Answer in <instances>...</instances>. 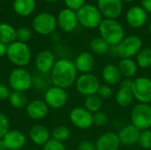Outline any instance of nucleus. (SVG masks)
<instances>
[{"instance_id":"obj_1","label":"nucleus","mask_w":151,"mask_h":150,"mask_svg":"<svg viewBox=\"0 0 151 150\" xmlns=\"http://www.w3.org/2000/svg\"><path fill=\"white\" fill-rule=\"evenodd\" d=\"M50 74L52 85L64 89H67L75 84L78 78V71L74 62L68 58L57 60Z\"/></svg>"},{"instance_id":"obj_2","label":"nucleus","mask_w":151,"mask_h":150,"mask_svg":"<svg viewBox=\"0 0 151 150\" xmlns=\"http://www.w3.org/2000/svg\"><path fill=\"white\" fill-rule=\"evenodd\" d=\"M100 37L110 46H117L125 38V29L116 19H104L98 27Z\"/></svg>"},{"instance_id":"obj_3","label":"nucleus","mask_w":151,"mask_h":150,"mask_svg":"<svg viewBox=\"0 0 151 150\" xmlns=\"http://www.w3.org/2000/svg\"><path fill=\"white\" fill-rule=\"evenodd\" d=\"M6 56L12 64L17 67L24 68L30 63L32 53L27 43L15 41L7 45Z\"/></svg>"},{"instance_id":"obj_4","label":"nucleus","mask_w":151,"mask_h":150,"mask_svg":"<svg viewBox=\"0 0 151 150\" xmlns=\"http://www.w3.org/2000/svg\"><path fill=\"white\" fill-rule=\"evenodd\" d=\"M76 14L79 23L82 27L89 29L98 28L103 20V15L97 6L91 4H84L76 11Z\"/></svg>"},{"instance_id":"obj_5","label":"nucleus","mask_w":151,"mask_h":150,"mask_svg":"<svg viewBox=\"0 0 151 150\" xmlns=\"http://www.w3.org/2000/svg\"><path fill=\"white\" fill-rule=\"evenodd\" d=\"M130 118L131 124L141 132L151 129L150 103H138L132 109Z\"/></svg>"},{"instance_id":"obj_6","label":"nucleus","mask_w":151,"mask_h":150,"mask_svg":"<svg viewBox=\"0 0 151 150\" xmlns=\"http://www.w3.org/2000/svg\"><path fill=\"white\" fill-rule=\"evenodd\" d=\"M9 86L12 91L26 92L33 85V78L28 71L22 67H16L10 72L8 79Z\"/></svg>"},{"instance_id":"obj_7","label":"nucleus","mask_w":151,"mask_h":150,"mask_svg":"<svg viewBox=\"0 0 151 150\" xmlns=\"http://www.w3.org/2000/svg\"><path fill=\"white\" fill-rule=\"evenodd\" d=\"M143 48L142 40L134 34L125 36V38L116 46L117 55L120 58H132Z\"/></svg>"},{"instance_id":"obj_8","label":"nucleus","mask_w":151,"mask_h":150,"mask_svg":"<svg viewBox=\"0 0 151 150\" xmlns=\"http://www.w3.org/2000/svg\"><path fill=\"white\" fill-rule=\"evenodd\" d=\"M75 88L78 93L85 97L96 95L101 86L100 80L96 75L92 72L81 73L75 81Z\"/></svg>"},{"instance_id":"obj_9","label":"nucleus","mask_w":151,"mask_h":150,"mask_svg":"<svg viewBox=\"0 0 151 150\" xmlns=\"http://www.w3.org/2000/svg\"><path fill=\"white\" fill-rule=\"evenodd\" d=\"M134 97L140 103H151V79L140 76L133 79L131 87Z\"/></svg>"},{"instance_id":"obj_10","label":"nucleus","mask_w":151,"mask_h":150,"mask_svg":"<svg viewBox=\"0 0 151 150\" xmlns=\"http://www.w3.org/2000/svg\"><path fill=\"white\" fill-rule=\"evenodd\" d=\"M57 26V19L49 12L39 13L33 19V27L35 31L42 35L50 34L56 30Z\"/></svg>"},{"instance_id":"obj_11","label":"nucleus","mask_w":151,"mask_h":150,"mask_svg":"<svg viewBox=\"0 0 151 150\" xmlns=\"http://www.w3.org/2000/svg\"><path fill=\"white\" fill-rule=\"evenodd\" d=\"M70 122L73 126L81 130L89 129L93 124V114L84 107H74L69 113Z\"/></svg>"},{"instance_id":"obj_12","label":"nucleus","mask_w":151,"mask_h":150,"mask_svg":"<svg viewBox=\"0 0 151 150\" xmlns=\"http://www.w3.org/2000/svg\"><path fill=\"white\" fill-rule=\"evenodd\" d=\"M68 100V95L65 89L52 86L50 87L44 94V102L49 108L58 110L63 108Z\"/></svg>"},{"instance_id":"obj_13","label":"nucleus","mask_w":151,"mask_h":150,"mask_svg":"<svg viewBox=\"0 0 151 150\" xmlns=\"http://www.w3.org/2000/svg\"><path fill=\"white\" fill-rule=\"evenodd\" d=\"M121 0H97V8L105 19H116L123 11Z\"/></svg>"},{"instance_id":"obj_14","label":"nucleus","mask_w":151,"mask_h":150,"mask_svg":"<svg viewBox=\"0 0 151 150\" xmlns=\"http://www.w3.org/2000/svg\"><path fill=\"white\" fill-rule=\"evenodd\" d=\"M57 22L58 26L65 33L73 32L79 24L76 12L68 8L60 11L57 18Z\"/></svg>"},{"instance_id":"obj_15","label":"nucleus","mask_w":151,"mask_h":150,"mask_svg":"<svg viewBox=\"0 0 151 150\" xmlns=\"http://www.w3.org/2000/svg\"><path fill=\"white\" fill-rule=\"evenodd\" d=\"M96 150H119L121 146L118 133L115 132H105L101 134L95 142Z\"/></svg>"},{"instance_id":"obj_16","label":"nucleus","mask_w":151,"mask_h":150,"mask_svg":"<svg viewBox=\"0 0 151 150\" xmlns=\"http://www.w3.org/2000/svg\"><path fill=\"white\" fill-rule=\"evenodd\" d=\"M126 19L131 27L141 28L147 22L148 12L142 6H133L127 11Z\"/></svg>"},{"instance_id":"obj_17","label":"nucleus","mask_w":151,"mask_h":150,"mask_svg":"<svg viewBox=\"0 0 151 150\" xmlns=\"http://www.w3.org/2000/svg\"><path fill=\"white\" fill-rule=\"evenodd\" d=\"M56 61L55 56L51 51L47 50H42L35 57V67L42 74H48L50 73Z\"/></svg>"},{"instance_id":"obj_18","label":"nucleus","mask_w":151,"mask_h":150,"mask_svg":"<svg viewBox=\"0 0 151 150\" xmlns=\"http://www.w3.org/2000/svg\"><path fill=\"white\" fill-rule=\"evenodd\" d=\"M141 131L132 124L124 126L118 133L119 140L121 145L126 147L134 146L138 143Z\"/></svg>"},{"instance_id":"obj_19","label":"nucleus","mask_w":151,"mask_h":150,"mask_svg":"<svg viewBox=\"0 0 151 150\" xmlns=\"http://www.w3.org/2000/svg\"><path fill=\"white\" fill-rule=\"evenodd\" d=\"M6 150H20L26 144V135L19 130H10L2 139Z\"/></svg>"},{"instance_id":"obj_20","label":"nucleus","mask_w":151,"mask_h":150,"mask_svg":"<svg viewBox=\"0 0 151 150\" xmlns=\"http://www.w3.org/2000/svg\"><path fill=\"white\" fill-rule=\"evenodd\" d=\"M49 106L44 100H33L29 102L26 106V111L27 116L34 120H40L44 118L49 113Z\"/></svg>"},{"instance_id":"obj_21","label":"nucleus","mask_w":151,"mask_h":150,"mask_svg":"<svg viewBox=\"0 0 151 150\" xmlns=\"http://www.w3.org/2000/svg\"><path fill=\"white\" fill-rule=\"evenodd\" d=\"M29 138L34 144L43 147L51 139V133L47 126L37 124L31 127L29 131Z\"/></svg>"},{"instance_id":"obj_22","label":"nucleus","mask_w":151,"mask_h":150,"mask_svg":"<svg viewBox=\"0 0 151 150\" xmlns=\"http://www.w3.org/2000/svg\"><path fill=\"white\" fill-rule=\"evenodd\" d=\"M75 67L78 72L88 73L91 72L96 65V59L92 53L84 51L80 53L74 60Z\"/></svg>"},{"instance_id":"obj_23","label":"nucleus","mask_w":151,"mask_h":150,"mask_svg":"<svg viewBox=\"0 0 151 150\" xmlns=\"http://www.w3.org/2000/svg\"><path fill=\"white\" fill-rule=\"evenodd\" d=\"M122 74L118 67V65L115 64H107L104 66L102 70V79L104 81V84L109 86H115L121 82Z\"/></svg>"},{"instance_id":"obj_24","label":"nucleus","mask_w":151,"mask_h":150,"mask_svg":"<svg viewBox=\"0 0 151 150\" xmlns=\"http://www.w3.org/2000/svg\"><path fill=\"white\" fill-rule=\"evenodd\" d=\"M118 67L124 78L133 79L138 72V65L135 60L132 58H120Z\"/></svg>"},{"instance_id":"obj_25","label":"nucleus","mask_w":151,"mask_h":150,"mask_svg":"<svg viewBox=\"0 0 151 150\" xmlns=\"http://www.w3.org/2000/svg\"><path fill=\"white\" fill-rule=\"evenodd\" d=\"M134 100L131 88L120 86L115 95V101L119 107L127 108L130 106Z\"/></svg>"},{"instance_id":"obj_26","label":"nucleus","mask_w":151,"mask_h":150,"mask_svg":"<svg viewBox=\"0 0 151 150\" xmlns=\"http://www.w3.org/2000/svg\"><path fill=\"white\" fill-rule=\"evenodd\" d=\"M35 0H14L13 10L19 16H28L35 11Z\"/></svg>"},{"instance_id":"obj_27","label":"nucleus","mask_w":151,"mask_h":150,"mask_svg":"<svg viewBox=\"0 0 151 150\" xmlns=\"http://www.w3.org/2000/svg\"><path fill=\"white\" fill-rule=\"evenodd\" d=\"M16 41V29L8 23H0V42L9 45Z\"/></svg>"},{"instance_id":"obj_28","label":"nucleus","mask_w":151,"mask_h":150,"mask_svg":"<svg viewBox=\"0 0 151 150\" xmlns=\"http://www.w3.org/2000/svg\"><path fill=\"white\" fill-rule=\"evenodd\" d=\"M135 62L138 67L142 69H148L151 66V49L143 47L135 56Z\"/></svg>"},{"instance_id":"obj_29","label":"nucleus","mask_w":151,"mask_h":150,"mask_svg":"<svg viewBox=\"0 0 151 150\" xmlns=\"http://www.w3.org/2000/svg\"><path fill=\"white\" fill-rule=\"evenodd\" d=\"M89 48L91 51L96 55H104L109 52L111 46L102 38L95 37L89 42Z\"/></svg>"},{"instance_id":"obj_30","label":"nucleus","mask_w":151,"mask_h":150,"mask_svg":"<svg viewBox=\"0 0 151 150\" xmlns=\"http://www.w3.org/2000/svg\"><path fill=\"white\" fill-rule=\"evenodd\" d=\"M103 101L104 100L99 95H97L96 94L92 95L85 97L83 107L86 110H88L89 112L94 114V113L101 111V109L103 107V103H104Z\"/></svg>"},{"instance_id":"obj_31","label":"nucleus","mask_w":151,"mask_h":150,"mask_svg":"<svg viewBox=\"0 0 151 150\" xmlns=\"http://www.w3.org/2000/svg\"><path fill=\"white\" fill-rule=\"evenodd\" d=\"M8 101L11 106L17 110L22 109L26 107L27 104V98L24 92H19V91L11 92Z\"/></svg>"},{"instance_id":"obj_32","label":"nucleus","mask_w":151,"mask_h":150,"mask_svg":"<svg viewBox=\"0 0 151 150\" xmlns=\"http://www.w3.org/2000/svg\"><path fill=\"white\" fill-rule=\"evenodd\" d=\"M71 137V130L68 126L64 125L57 126L51 132V139L60 142H65Z\"/></svg>"},{"instance_id":"obj_33","label":"nucleus","mask_w":151,"mask_h":150,"mask_svg":"<svg viewBox=\"0 0 151 150\" xmlns=\"http://www.w3.org/2000/svg\"><path fill=\"white\" fill-rule=\"evenodd\" d=\"M138 144L143 149H151V129L141 132L139 141H138Z\"/></svg>"},{"instance_id":"obj_34","label":"nucleus","mask_w":151,"mask_h":150,"mask_svg":"<svg viewBox=\"0 0 151 150\" xmlns=\"http://www.w3.org/2000/svg\"><path fill=\"white\" fill-rule=\"evenodd\" d=\"M32 37V31L28 27H19L16 30V41L27 43Z\"/></svg>"},{"instance_id":"obj_35","label":"nucleus","mask_w":151,"mask_h":150,"mask_svg":"<svg viewBox=\"0 0 151 150\" xmlns=\"http://www.w3.org/2000/svg\"><path fill=\"white\" fill-rule=\"evenodd\" d=\"M109 121L108 115L102 111H99L93 114V124L96 126H104Z\"/></svg>"},{"instance_id":"obj_36","label":"nucleus","mask_w":151,"mask_h":150,"mask_svg":"<svg viewBox=\"0 0 151 150\" xmlns=\"http://www.w3.org/2000/svg\"><path fill=\"white\" fill-rule=\"evenodd\" d=\"M10 122L6 115L3 112H0V139H3L4 136L10 131Z\"/></svg>"},{"instance_id":"obj_37","label":"nucleus","mask_w":151,"mask_h":150,"mask_svg":"<svg viewBox=\"0 0 151 150\" xmlns=\"http://www.w3.org/2000/svg\"><path fill=\"white\" fill-rule=\"evenodd\" d=\"M112 94H113V91H112L111 87L109 85H106V84L101 85L98 88L97 93H96V95H99L103 100H106V99L111 98Z\"/></svg>"},{"instance_id":"obj_38","label":"nucleus","mask_w":151,"mask_h":150,"mask_svg":"<svg viewBox=\"0 0 151 150\" xmlns=\"http://www.w3.org/2000/svg\"><path fill=\"white\" fill-rule=\"evenodd\" d=\"M42 150H66V148L63 142L50 139L43 147Z\"/></svg>"},{"instance_id":"obj_39","label":"nucleus","mask_w":151,"mask_h":150,"mask_svg":"<svg viewBox=\"0 0 151 150\" xmlns=\"http://www.w3.org/2000/svg\"><path fill=\"white\" fill-rule=\"evenodd\" d=\"M65 5L68 9L73 11H78L84 4H86V0H64Z\"/></svg>"},{"instance_id":"obj_40","label":"nucleus","mask_w":151,"mask_h":150,"mask_svg":"<svg viewBox=\"0 0 151 150\" xmlns=\"http://www.w3.org/2000/svg\"><path fill=\"white\" fill-rule=\"evenodd\" d=\"M78 150H96V144L89 140H84L78 145Z\"/></svg>"},{"instance_id":"obj_41","label":"nucleus","mask_w":151,"mask_h":150,"mask_svg":"<svg viewBox=\"0 0 151 150\" xmlns=\"http://www.w3.org/2000/svg\"><path fill=\"white\" fill-rule=\"evenodd\" d=\"M11 94L10 89L4 84H0V101H4L9 98Z\"/></svg>"},{"instance_id":"obj_42","label":"nucleus","mask_w":151,"mask_h":150,"mask_svg":"<svg viewBox=\"0 0 151 150\" xmlns=\"http://www.w3.org/2000/svg\"><path fill=\"white\" fill-rule=\"evenodd\" d=\"M142 7L147 11L151 12V0H142Z\"/></svg>"},{"instance_id":"obj_43","label":"nucleus","mask_w":151,"mask_h":150,"mask_svg":"<svg viewBox=\"0 0 151 150\" xmlns=\"http://www.w3.org/2000/svg\"><path fill=\"white\" fill-rule=\"evenodd\" d=\"M7 52V45L0 42V58L6 55Z\"/></svg>"},{"instance_id":"obj_44","label":"nucleus","mask_w":151,"mask_h":150,"mask_svg":"<svg viewBox=\"0 0 151 150\" xmlns=\"http://www.w3.org/2000/svg\"><path fill=\"white\" fill-rule=\"evenodd\" d=\"M0 150H6L5 147H4V144L2 141V139H0Z\"/></svg>"},{"instance_id":"obj_45","label":"nucleus","mask_w":151,"mask_h":150,"mask_svg":"<svg viewBox=\"0 0 151 150\" xmlns=\"http://www.w3.org/2000/svg\"><path fill=\"white\" fill-rule=\"evenodd\" d=\"M149 32H150V34L151 35V21L150 23V26H149Z\"/></svg>"},{"instance_id":"obj_46","label":"nucleus","mask_w":151,"mask_h":150,"mask_svg":"<svg viewBox=\"0 0 151 150\" xmlns=\"http://www.w3.org/2000/svg\"><path fill=\"white\" fill-rule=\"evenodd\" d=\"M122 2H133L134 0H121Z\"/></svg>"},{"instance_id":"obj_47","label":"nucleus","mask_w":151,"mask_h":150,"mask_svg":"<svg viewBox=\"0 0 151 150\" xmlns=\"http://www.w3.org/2000/svg\"><path fill=\"white\" fill-rule=\"evenodd\" d=\"M44 1H46V2H55L57 0H44Z\"/></svg>"}]
</instances>
